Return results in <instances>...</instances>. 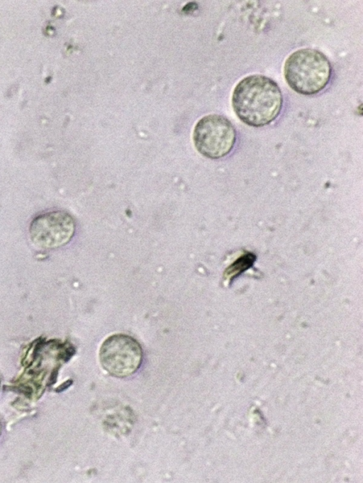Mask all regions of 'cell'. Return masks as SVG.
<instances>
[{
    "instance_id": "cell-1",
    "label": "cell",
    "mask_w": 363,
    "mask_h": 483,
    "mask_svg": "<svg viewBox=\"0 0 363 483\" xmlns=\"http://www.w3.org/2000/svg\"><path fill=\"white\" fill-rule=\"evenodd\" d=\"M231 101L235 114L243 123L262 127L279 115L283 96L273 79L262 74H251L236 84Z\"/></svg>"
},
{
    "instance_id": "cell-2",
    "label": "cell",
    "mask_w": 363,
    "mask_h": 483,
    "mask_svg": "<svg viewBox=\"0 0 363 483\" xmlns=\"http://www.w3.org/2000/svg\"><path fill=\"white\" fill-rule=\"evenodd\" d=\"M332 66L320 51L301 48L292 52L284 65V75L289 86L296 92L312 95L322 91L329 83Z\"/></svg>"
},
{
    "instance_id": "cell-3",
    "label": "cell",
    "mask_w": 363,
    "mask_h": 483,
    "mask_svg": "<svg viewBox=\"0 0 363 483\" xmlns=\"http://www.w3.org/2000/svg\"><path fill=\"white\" fill-rule=\"evenodd\" d=\"M236 131L225 116L209 114L201 118L193 131V141L199 153L210 159L227 155L233 148Z\"/></svg>"
},
{
    "instance_id": "cell-4",
    "label": "cell",
    "mask_w": 363,
    "mask_h": 483,
    "mask_svg": "<svg viewBox=\"0 0 363 483\" xmlns=\"http://www.w3.org/2000/svg\"><path fill=\"white\" fill-rule=\"evenodd\" d=\"M99 360L108 374L124 378L139 369L143 350L133 338L125 334H114L103 342L99 350Z\"/></svg>"
},
{
    "instance_id": "cell-5",
    "label": "cell",
    "mask_w": 363,
    "mask_h": 483,
    "mask_svg": "<svg viewBox=\"0 0 363 483\" xmlns=\"http://www.w3.org/2000/svg\"><path fill=\"white\" fill-rule=\"evenodd\" d=\"M75 231V223L68 213L53 211L36 216L30 225L33 243L45 249L57 248L70 241Z\"/></svg>"
},
{
    "instance_id": "cell-6",
    "label": "cell",
    "mask_w": 363,
    "mask_h": 483,
    "mask_svg": "<svg viewBox=\"0 0 363 483\" xmlns=\"http://www.w3.org/2000/svg\"><path fill=\"white\" fill-rule=\"evenodd\" d=\"M255 260V256L253 254L247 253L241 256L230 266H229L225 272V277L226 279H232L249 269Z\"/></svg>"
},
{
    "instance_id": "cell-7",
    "label": "cell",
    "mask_w": 363,
    "mask_h": 483,
    "mask_svg": "<svg viewBox=\"0 0 363 483\" xmlns=\"http://www.w3.org/2000/svg\"><path fill=\"white\" fill-rule=\"evenodd\" d=\"M1 422H0V434H1Z\"/></svg>"
}]
</instances>
